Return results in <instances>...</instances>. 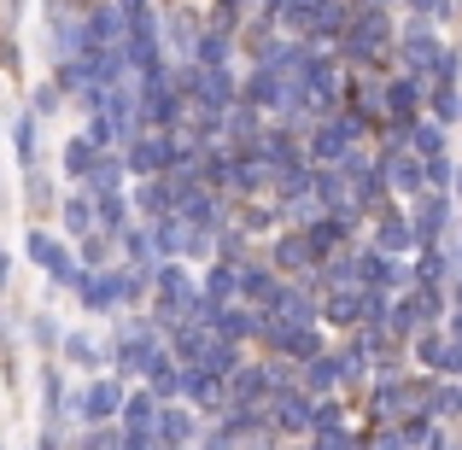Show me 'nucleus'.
<instances>
[{
	"label": "nucleus",
	"instance_id": "a878e982",
	"mask_svg": "<svg viewBox=\"0 0 462 450\" xmlns=\"http://www.w3.org/2000/svg\"><path fill=\"white\" fill-rule=\"evenodd\" d=\"M59 106H65V94L53 88V77H47V82H35V88H30V117H35V124L59 117Z\"/></svg>",
	"mask_w": 462,
	"mask_h": 450
},
{
	"label": "nucleus",
	"instance_id": "4468645a",
	"mask_svg": "<svg viewBox=\"0 0 462 450\" xmlns=\"http://www.w3.org/2000/svg\"><path fill=\"white\" fill-rule=\"evenodd\" d=\"M53 216H59L53 234H59V240H70V246H77L82 234H94V199H88L82 188H70L65 199H59V211H53Z\"/></svg>",
	"mask_w": 462,
	"mask_h": 450
},
{
	"label": "nucleus",
	"instance_id": "bb28decb",
	"mask_svg": "<svg viewBox=\"0 0 462 450\" xmlns=\"http://www.w3.org/2000/svg\"><path fill=\"white\" fill-rule=\"evenodd\" d=\"M124 445V433L117 427H82V433H70V450H117Z\"/></svg>",
	"mask_w": 462,
	"mask_h": 450
},
{
	"label": "nucleus",
	"instance_id": "4be33fe9",
	"mask_svg": "<svg viewBox=\"0 0 462 450\" xmlns=\"http://www.w3.org/2000/svg\"><path fill=\"white\" fill-rule=\"evenodd\" d=\"M94 158H100V152H94L88 141H82V135H70L65 147H59V176H65L70 188H82V181H88V170H94Z\"/></svg>",
	"mask_w": 462,
	"mask_h": 450
},
{
	"label": "nucleus",
	"instance_id": "2f4dec72",
	"mask_svg": "<svg viewBox=\"0 0 462 450\" xmlns=\"http://www.w3.org/2000/svg\"><path fill=\"white\" fill-rule=\"evenodd\" d=\"M6 287H12V252L0 246V298H6Z\"/></svg>",
	"mask_w": 462,
	"mask_h": 450
},
{
	"label": "nucleus",
	"instance_id": "0eeeda50",
	"mask_svg": "<svg viewBox=\"0 0 462 450\" xmlns=\"http://www.w3.org/2000/svg\"><path fill=\"white\" fill-rule=\"evenodd\" d=\"M270 398H275L270 357H240V369H228V404L235 409H263Z\"/></svg>",
	"mask_w": 462,
	"mask_h": 450
},
{
	"label": "nucleus",
	"instance_id": "c756f323",
	"mask_svg": "<svg viewBox=\"0 0 462 450\" xmlns=\"http://www.w3.org/2000/svg\"><path fill=\"white\" fill-rule=\"evenodd\" d=\"M117 12H124V23H135V18H158L152 12V0H112Z\"/></svg>",
	"mask_w": 462,
	"mask_h": 450
},
{
	"label": "nucleus",
	"instance_id": "9b49d317",
	"mask_svg": "<svg viewBox=\"0 0 462 450\" xmlns=\"http://www.w3.org/2000/svg\"><path fill=\"white\" fill-rule=\"evenodd\" d=\"M293 386H299V392H305V398H346V381H339V357H334V345H328L322 357L299 363Z\"/></svg>",
	"mask_w": 462,
	"mask_h": 450
},
{
	"label": "nucleus",
	"instance_id": "c9c22d12",
	"mask_svg": "<svg viewBox=\"0 0 462 450\" xmlns=\"http://www.w3.org/2000/svg\"><path fill=\"white\" fill-rule=\"evenodd\" d=\"M170 6H181V0H170Z\"/></svg>",
	"mask_w": 462,
	"mask_h": 450
},
{
	"label": "nucleus",
	"instance_id": "423d86ee",
	"mask_svg": "<svg viewBox=\"0 0 462 450\" xmlns=\"http://www.w3.org/2000/svg\"><path fill=\"white\" fill-rule=\"evenodd\" d=\"M35 404H42V427L65 433V404H70V374L59 357H35Z\"/></svg>",
	"mask_w": 462,
	"mask_h": 450
},
{
	"label": "nucleus",
	"instance_id": "a211bd4d",
	"mask_svg": "<svg viewBox=\"0 0 462 450\" xmlns=\"http://www.w3.org/2000/svg\"><path fill=\"white\" fill-rule=\"evenodd\" d=\"M23 205H30V211H35V223L59 211V193H53V170H47V164H30V170H23Z\"/></svg>",
	"mask_w": 462,
	"mask_h": 450
},
{
	"label": "nucleus",
	"instance_id": "f8f14e48",
	"mask_svg": "<svg viewBox=\"0 0 462 450\" xmlns=\"http://www.w3.org/2000/svg\"><path fill=\"white\" fill-rule=\"evenodd\" d=\"M205 439V416L188 404H164L158 409V450H176V445H199Z\"/></svg>",
	"mask_w": 462,
	"mask_h": 450
},
{
	"label": "nucleus",
	"instance_id": "393cba45",
	"mask_svg": "<svg viewBox=\"0 0 462 450\" xmlns=\"http://www.w3.org/2000/svg\"><path fill=\"white\" fill-rule=\"evenodd\" d=\"M421 100H428L433 124H457V117H462V94L445 88V82H428V94H421Z\"/></svg>",
	"mask_w": 462,
	"mask_h": 450
},
{
	"label": "nucleus",
	"instance_id": "20e7f679",
	"mask_svg": "<svg viewBox=\"0 0 462 450\" xmlns=\"http://www.w3.org/2000/svg\"><path fill=\"white\" fill-rule=\"evenodd\" d=\"M59 363H65V374H77V381H88V374H112V345H106V334L65 327V339H59Z\"/></svg>",
	"mask_w": 462,
	"mask_h": 450
},
{
	"label": "nucleus",
	"instance_id": "dca6fc26",
	"mask_svg": "<svg viewBox=\"0 0 462 450\" xmlns=\"http://www.w3.org/2000/svg\"><path fill=\"white\" fill-rule=\"evenodd\" d=\"M235 281H240V304H252V310H263V298L275 293V281H282V275H275L270 263H263L258 252H252V258H246V263L235 270Z\"/></svg>",
	"mask_w": 462,
	"mask_h": 450
},
{
	"label": "nucleus",
	"instance_id": "2eb2a0df",
	"mask_svg": "<svg viewBox=\"0 0 462 450\" xmlns=\"http://www.w3.org/2000/svg\"><path fill=\"white\" fill-rule=\"evenodd\" d=\"M228 59H235V30H217V23H205L199 41H193V59H188V65H199V70H235Z\"/></svg>",
	"mask_w": 462,
	"mask_h": 450
},
{
	"label": "nucleus",
	"instance_id": "72a5a7b5",
	"mask_svg": "<svg viewBox=\"0 0 462 450\" xmlns=\"http://www.w3.org/2000/svg\"><path fill=\"white\" fill-rule=\"evenodd\" d=\"M451 188H457V199H462V170H457V176H451Z\"/></svg>",
	"mask_w": 462,
	"mask_h": 450
},
{
	"label": "nucleus",
	"instance_id": "473e14b6",
	"mask_svg": "<svg viewBox=\"0 0 462 450\" xmlns=\"http://www.w3.org/2000/svg\"><path fill=\"white\" fill-rule=\"evenodd\" d=\"M357 6H381V12H393V0H357Z\"/></svg>",
	"mask_w": 462,
	"mask_h": 450
},
{
	"label": "nucleus",
	"instance_id": "7ed1b4c3",
	"mask_svg": "<svg viewBox=\"0 0 462 450\" xmlns=\"http://www.w3.org/2000/svg\"><path fill=\"white\" fill-rule=\"evenodd\" d=\"M310 416H316V398H305L299 386H282V392L263 404V421L282 445H305L310 439Z\"/></svg>",
	"mask_w": 462,
	"mask_h": 450
},
{
	"label": "nucleus",
	"instance_id": "6e6552de",
	"mask_svg": "<svg viewBox=\"0 0 462 450\" xmlns=\"http://www.w3.org/2000/svg\"><path fill=\"white\" fill-rule=\"evenodd\" d=\"M211 334L246 351V345H258V339H263V310H252V304H217Z\"/></svg>",
	"mask_w": 462,
	"mask_h": 450
},
{
	"label": "nucleus",
	"instance_id": "1a4fd4ad",
	"mask_svg": "<svg viewBox=\"0 0 462 450\" xmlns=\"http://www.w3.org/2000/svg\"><path fill=\"white\" fill-rule=\"evenodd\" d=\"M316 322H322L328 334H357V327H363V287L322 293V298H316Z\"/></svg>",
	"mask_w": 462,
	"mask_h": 450
},
{
	"label": "nucleus",
	"instance_id": "f704fd0d",
	"mask_svg": "<svg viewBox=\"0 0 462 450\" xmlns=\"http://www.w3.org/2000/svg\"><path fill=\"white\" fill-rule=\"evenodd\" d=\"M282 450H299V445H282Z\"/></svg>",
	"mask_w": 462,
	"mask_h": 450
},
{
	"label": "nucleus",
	"instance_id": "cd10ccee",
	"mask_svg": "<svg viewBox=\"0 0 462 450\" xmlns=\"http://www.w3.org/2000/svg\"><path fill=\"white\" fill-rule=\"evenodd\" d=\"M363 450H410V439L398 427H369L363 433Z\"/></svg>",
	"mask_w": 462,
	"mask_h": 450
},
{
	"label": "nucleus",
	"instance_id": "39448f33",
	"mask_svg": "<svg viewBox=\"0 0 462 450\" xmlns=\"http://www.w3.org/2000/svg\"><path fill=\"white\" fill-rule=\"evenodd\" d=\"M263 263H270L282 281H305L310 287V275H316V252H310V240H305V228H282V234L270 240V246L258 252Z\"/></svg>",
	"mask_w": 462,
	"mask_h": 450
},
{
	"label": "nucleus",
	"instance_id": "f257e3e1",
	"mask_svg": "<svg viewBox=\"0 0 462 450\" xmlns=\"http://www.w3.org/2000/svg\"><path fill=\"white\" fill-rule=\"evenodd\" d=\"M129 386L117 374H88V381L70 386V404H65V439L82 427H117V409H124Z\"/></svg>",
	"mask_w": 462,
	"mask_h": 450
},
{
	"label": "nucleus",
	"instance_id": "f3484780",
	"mask_svg": "<svg viewBox=\"0 0 462 450\" xmlns=\"http://www.w3.org/2000/svg\"><path fill=\"white\" fill-rule=\"evenodd\" d=\"M82 41L88 47H124V12L106 0V6L82 12Z\"/></svg>",
	"mask_w": 462,
	"mask_h": 450
},
{
	"label": "nucleus",
	"instance_id": "412c9836",
	"mask_svg": "<svg viewBox=\"0 0 462 450\" xmlns=\"http://www.w3.org/2000/svg\"><path fill=\"white\" fill-rule=\"evenodd\" d=\"M12 158H18V170L42 164V124H35L30 112H18V117H12Z\"/></svg>",
	"mask_w": 462,
	"mask_h": 450
},
{
	"label": "nucleus",
	"instance_id": "f03ea898",
	"mask_svg": "<svg viewBox=\"0 0 462 450\" xmlns=\"http://www.w3.org/2000/svg\"><path fill=\"white\" fill-rule=\"evenodd\" d=\"M23 258H30L35 270L47 275V287H53V293H70V287L82 281L77 258H70V240H59L53 228H42V223L23 228Z\"/></svg>",
	"mask_w": 462,
	"mask_h": 450
},
{
	"label": "nucleus",
	"instance_id": "aec40b11",
	"mask_svg": "<svg viewBox=\"0 0 462 450\" xmlns=\"http://www.w3.org/2000/svg\"><path fill=\"white\" fill-rule=\"evenodd\" d=\"M59 339H65V322H59L53 304L42 298V310H30V351L35 357H59Z\"/></svg>",
	"mask_w": 462,
	"mask_h": 450
},
{
	"label": "nucleus",
	"instance_id": "b1692460",
	"mask_svg": "<svg viewBox=\"0 0 462 450\" xmlns=\"http://www.w3.org/2000/svg\"><path fill=\"white\" fill-rule=\"evenodd\" d=\"M141 228H147V240H152V258H158V263L181 258V223H176V216H158V223H141Z\"/></svg>",
	"mask_w": 462,
	"mask_h": 450
},
{
	"label": "nucleus",
	"instance_id": "6ab92c4d",
	"mask_svg": "<svg viewBox=\"0 0 462 450\" xmlns=\"http://www.w3.org/2000/svg\"><path fill=\"white\" fill-rule=\"evenodd\" d=\"M129 188V170H124V152H100L94 158V170H88V181H82V193H124Z\"/></svg>",
	"mask_w": 462,
	"mask_h": 450
},
{
	"label": "nucleus",
	"instance_id": "ddd939ff",
	"mask_svg": "<svg viewBox=\"0 0 462 450\" xmlns=\"http://www.w3.org/2000/svg\"><path fill=\"white\" fill-rule=\"evenodd\" d=\"M158 398L147 392V386H129L124 392V409H117V427L124 433H147V439H158Z\"/></svg>",
	"mask_w": 462,
	"mask_h": 450
},
{
	"label": "nucleus",
	"instance_id": "9d476101",
	"mask_svg": "<svg viewBox=\"0 0 462 450\" xmlns=\"http://www.w3.org/2000/svg\"><path fill=\"white\" fill-rule=\"evenodd\" d=\"M129 211H135V223H158V216H170V211H176V181H170V176L129 181Z\"/></svg>",
	"mask_w": 462,
	"mask_h": 450
},
{
	"label": "nucleus",
	"instance_id": "7c9ffc66",
	"mask_svg": "<svg viewBox=\"0 0 462 450\" xmlns=\"http://www.w3.org/2000/svg\"><path fill=\"white\" fill-rule=\"evenodd\" d=\"M30 450H70V439H65V433H53V427H42L30 439Z\"/></svg>",
	"mask_w": 462,
	"mask_h": 450
},
{
	"label": "nucleus",
	"instance_id": "5701e85b",
	"mask_svg": "<svg viewBox=\"0 0 462 450\" xmlns=\"http://www.w3.org/2000/svg\"><path fill=\"white\" fill-rule=\"evenodd\" d=\"M199 298H211V304H240L235 263H205V275H199Z\"/></svg>",
	"mask_w": 462,
	"mask_h": 450
},
{
	"label": "nucleus",
	"instance_id": "c85d7f7f",
	"mask_svg": "<svg viewBox=\"0 0 462 450\" xmlns=\"http://www.w3.org/2000/svg\"><path fill=\"white\" fill-rule=\"evenodd\" d=\"M410 18L416 23H439V18H451V0H410Z\"/></svg>",
	"mask_w": 462,
	"mask_h": 450
}]
</instances>
